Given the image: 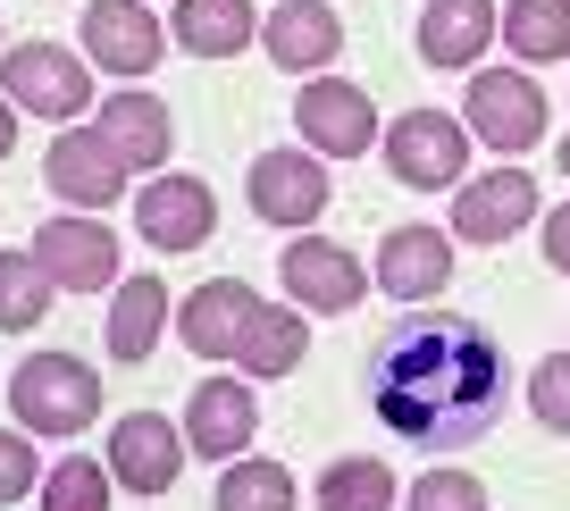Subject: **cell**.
I'll return each mask as SVG.
<instances>
[{
  "mask_svg": "<svg viewBox=\"0 0 570 511\" xmlns=\"http://www.w3.org/2000/svg\"><path fill=\"white\" fill-rule=\"evenodd\" d=\"M503 344L487 335V318H394L370 353V411L411 444V453L445 461L462 444H479L503 420Z\"/></svg>",
  "mask_w": 570,
  "mask_h": 511,
  "instance_id": "obj_1",
  "label": "cell"
},
{
  "mask_svg": "<svg viewBox=\"0 0 570 511\" xmlns=\"http://www.w3.org/2000/svg\"><path fill=\"white\" fill-rule=\"evenodd\" d=\"M9 411H18V428H35V436H85V428L101 420V377L76 353H35L9 377Z\"/></svg>",
  "mask_w": 570,
  "mask_h": 511,
  "instance_id": "obj_2",
  "label": "cell"
},
{
  "mask_svg": "<svg viewBox=\"0 0 570 511\" xmlns=\"http://www.w3.org/2000/svg\"><path fill=\"white\" fill-rule=\"evenodd\" d=\"M0 101L9 109H35V118L51 126H76L92 109V59L59 51V42H18V51L0 59Z\"/></svg>",
  "mask_w": 570,
  "mask_h": 511,
  "instance_id": "obj_3",
  "label": "cell"
},
{
  "mask_svg": "<svg viewBox=\"0 0 570 511\" xmlns=\"http://www.w3.org/2000/svg\"><path fill=\"white\" fill-rule=\"evenodd\" d=\"M462 126L487 143V151H529L546 143V92H537L529 68H479L470 76V101H462Z\"/></svg>",
  "mask_w": 570,
  "mask_h": 511,
  "instance_id": "obj_4",
  "label": "cell"
},
{
  "mask_svg": "<svg viewBox=\"0 0 570 511\" xmlns=\"http://www.w3.org/2000/svg\"><path fill=\"white\" fill-rule=\"evenodd\" d=\"M386 168L411 194H445L470 168V126L445 118V109H403V118L386 126Z\"/></svg>",
  "mask_w": 570,
  "mask_h": 511,
  "instance_id": "obj_5",
  "label": "cell"
},
{
  "mask_svg": "<svg viewBox=\"0 0 570 511\" xmlns=\"http://www.w3.org/2000/svg\"><path fill=\"white\" fill-rule=\"evenodd\" d=\"M277 285H285L294 311L336 318V311H353V302L370 294V261L344 252V244H327V235H294V244L277 252Z\"/></svg>",
  "mask_w": 570,
  "mask_h": 511,
  "instance_id": "obj_6",
  "label": "cell"
},
{
  "mask_svg": "<svg viewBox=\"0 0 570 511\" xmlns=\"http://www.w3.org/2000/svg\"><path fill=\"white\" fill-rule=\"evenodd\" d=\"M35 261H42V277L59 285V294H118V235L101 227L92 210H68V218H42V235H35Z\"/></svg>",
  "mask_w": 570,
  "mask_h": 511,
  "instance_id": "obj_7",
  "label": "cell"
},
{
  "mask_svg": "<svg viewBox=\"0 0 570 511\" xmlns=\"http://www.w3.org/2000/svg\"><path fill=\"white\" fill-rule=\"evenodd\" d=\"M244 194H252V210H261L268 227L311 235V218L336 202V185H327L320 151H261V159H252V177H244Z\"/></svg>",
  "mask_w": 570,
  "mask_h": 511,
  "instance_id": "obj_8",
  "label": "cell"
},
{
  "mask_svg": "<svg viewBox=\"0 0 570 511\" xmlns=\"http://www.w3.org/2000/svg\"><path fill=\"white\" fill-rule=\"evenodd\" d=\"M185 428L177 420H160V411H126L118 428H109V478H118L126 494H168L177 487V470H185Z\"/></svg>",
  "mask_w": 570,
  "mask_h": 511,
  "instance_id": "obj_9",
  "label": "cell"
},
{
  "mask_svg": "<svg viewBox=\"0 0 570 511\" xmlns=\"http://www.w3.org/2000/svg\"><path fill=\"white\" fill-rule=\"evenodd\" d=\"M294 126H303V151H320V159H361L377 143L370 92L344 85V76H311L303 101H294Z\"/></svg>",
  "mask_w": 570,
  "mask_h": 511,
  "instance_id": "obj_10",
  "label": "cell"
},
{
  "mask_svg": "<svg viewBox=\"0 0 570 511\" xmlns=\"http://www.w3.org/2000/svg\"><path fill=\"white\" fill-rule=\"evenodd\" d=\"M135 227H142V244L151 252H202L218 235V194L202 177H151L135 194Z\"/></svg>",
  "mask_w": 570,
  "mask_h": 511,
  "instance_id": "obj_11",
  "label": "cell"
},
{
  "mask_svg": "<svg viewBox=\"0 0 570 511\" xmlns=\"http://www.w3.org/2000/svg\"><path fill=\"white\" fill-rule=\"evenodd\" d=\"M168 51V26L142 0H85V59L109 76H151Z\"/></svg>",
  "mask_w": 570,
  "mask_h": 511,
  "instance_id": "obj_12",
  "label": "cell"
},
{
  "mask_svg": "<svg viewBox=\"0 0 570 511\" xmlns=\"http://www.w3.org/2000/svg\"><path fill=\"white\" fill-rule=\"evenodd\" d=\"M252 318H261V294L244 277H210L177 302V335H185V353H202V361H235Z\"/></svg>",
  "mask_w": 570,
  "mask_h": 511,
  "instance_id": "obj_13",
  "label": "cell"
},
{
  "mask_svg": "<svg viewBox=\"0 0 570 511\" xmlns=\"http://www.w3.org/2000/svg\"><path fill=\"white\" fill-rule=\"evenodd\" d=\"M92 135L118 151V168L126 177H160L168 168V151H177V118H168V101L160 92H109V109L92 118Z\"/></svg>",
  "mask_w": 570,
  "mask_h": 511,
  "instance_id": "obj_14",
  "label": "cell"
},
{
  "mask_svg": "<svg viewBox=\"0 0 570 511\" xmlns=\"http://www.w3.org/2000/svg\"><path fill=\"white\" fill-rule=\"evenodd\" d=\"M529 218H537V177H520V168H487L453 194V235L462 244H512Z\"/></svg>",
  "mask_w": 570,
  "mask_h": 511,
  "instance_id": "obj_15",
  "label": "cell"
},
{
  "mask_svg": "<svg viewBox=\"0 0 570 511\" xmlns=\"http://www.w3.org/2000/svg\"><path fill=\"white\" fill-rule=\"evenodd\" d=\"M252 428H261V403L244 394V377H202L194 403H185V444L202 461H244Z\"/></svg>",
  "mask_w": 570,
  "mask_h": 511,
  "instance_id": "obj_16",
  "label": "cell"
},
{
  "mask_svg": "<svg viewBox=\"0 0 570 511\" xmlns=\"http://www.w3.org/2000/svg\"><path fill=\"white\" fill-rule=\"evenodd\" d=\"M261 42H268V59H277L285 76H327V59L344 51V18L327 0H285V9L261 18Z\"/></svg>",
  "mask_w": 570,
  "mask_h": 511,
  "instance_id": "obj_17",
  "label": "cell"
},
{
  "mask_svg": "<svg viewBox=\"0 0 570 511\" xmlns=\"http://www.w3.org/2000/svg\"><path fill=\"white\" fill-rule=\"evenodd\" d=\"M51 194L68 202V210H109V202L126 194L118 151H109L92 126H59V143H51Z\"/></svg>",
  "mask_w": 570,
  "mask_h": 511,
  "instance_id": "obj_18",
  "label": "cell"
},
{
  "mask_svg": "<svg viewBox=\"0 0 570 511\" xmlns=\"http://www.w3.org/2000/svg\"><path fill=\"white\" fill-rule=\"evenodd\" d=\"M453 285V235L445 227H394L377 244V294L394 302H428Z\"/></svg>",
  "mask_w": 570,
  "mask_h": 511,
  "instance_id": "obj_19",
  "label": "cell"
},
{
  "mask_svg": "<svg viewBox=\"0 0 570 511\" xmlns=\"http://www.w3.org/2000/svg\"><path fill=\"white\" fill-rule=\"evenodd\" d=\"M495 35H503L495 0H428L420 9V59L428 68H479Z\"/></svg>",
  "mask_w": 570,
  "mask_h": 511,
  "instance_id": "obj_20",
  "label": "cell"
},
{
  "mask_svg": "<svg viewBox=\"0 0 570 511\" xmlns=\"http://www.w3.org/2000/svg\"><path fill=\"white\" fill-rule=\"evenodd\" d=\"M160 327H168V285L160 277H118V294H109V361H151L160 353Z\"/></svg>",
  "mask_w": 570,
  "mask_h": 511,
  "instance_id": "obj_21",
  "label": "cell"
},
{
  "mask_svg": "<svg viewBox=\"0 0 570 511\" xmlns=\"http://www.w3.org/2000/svg\"><path fill=\"white\" fill-rule=\"evenodd\" d=\"M252 35H261L252 0H177V51L194 59H244Z\"/></svg>",
  "mask_w": 570,
  "mask_h": 511,
  "instance_id": "obj_22",
  "label": "cell"
},
{
  "mask_svg": "<svg viewBox=\"0 0 570 511\" xmlns=\"http://www.w3.org/2000/svg\"><path fill=\"white\" fill-rule=\"evenodd\" d=\"M303 344H311V318L294 302H261V318L244 327V377H294L303 370Z\"/></svg>",
  "mask_w": 570,
  "mask_h": 511,
  "instance_id": "obj_23",
  "label": "cell"
},
{
  "mask_svg": "<svg viewBox=\"0 0 570 511\" xmlns=\"http://www.w3.org/2000/svg\"><path fill=\"white\" fill-rule=\"evenodd\" d=\"M311 494H320V511H394V470L370 461V453H344V461L320 470Z\"/></svg>",
  "mask_w": 570,
  "mask_h": 511,
  "instance_id": "obj_24",
  "label": "cell"
},
{
  "mask_svg": "<svg viewBox=\"0 0 570 511\" xmlns=\"http://www.w3.org/2000/svg\"><path fill=\"white\" fill-rule=\"evenodd\" d=\"M218 511H294V470L285 461H227L218 470V494H210Z\"/></svg>",
  "mask_w": 570,
  "mask_h": 511,
  "instance_id": "obj_25",
  "label": "cell"
},
{
  "mask_svg": "<svg viewBox=\"0 0 570 511\" xmlns=\"http://www.w3.org/2000/svg\"><path fill=\"white\" fill-rule=\"evenodd\" d=\"M503 35H512V59H570V0H512Z\"/></svg>",
  "mask_w": 570,
  "mask_h": 511,
  "instance_id": "obj_26",
  "label": "cell"
},
{
  "mask_svg": "<svg viewBox=\"0 0 570 511\" xmlns=\"http://www.w3.org/2000/svg\"><path fill=\"white\" fill-rule=\"evenodd\" d=\"M51 294H59V285L42 277L35 252H0V327H42Z\"/></svg>",
  "mask_w": 570,
  "mask_h": 511,
  "instance_id": "obj_27",
  "label": "cell"
},
{
  "mask_svg": "<svg viewBox=\"0 0 570 511\" xmlns=\"http://www.w3.org/2000/svg\"><path fill=\"white\" fill-rule=\"evenodd\" d=\"M109 461H92V453H68V461H51V478H42V511H109Z\"/></svg>",
  "mask_w": 570,
  "mask_h": 511,
  "instance_id": "obj_28",
  "label": "cell"
},
{
  "mask_svg": "<svg viewBox=\"0 0 570 511\" xmlns=\"http://www.w3.org/2000/svg\"><path fill=\"white\" fill-rule=\"evenodd\" d=\"M411 511H487V487L470 470H453V461H436L428 478H411V494H403Z\"/></svg>",
  "mask_w": 570,
  "mask_h": 511,
  "instance_id": "obj_29",
  "label": "cell"
},
{
  "mask_svg": "<svg viewBox=\"0 0 570 511\" xmlns=\"http://www.w3.org/2000/svg\"><path fill=\"white\" fill-rule=\"evenodd\" d=\"M529 411H537V428L570 436V353H546L529 370Z\"/></svg>",
  "mask_w": 570,
  "mask_h": 511,
  "instance_id": "obj_30",
  "label": "cell"
},
{
  "mask_svg": "<svg viewBox=\"0 0 570 511\" xmlns=\"http://www.w3.org/2000/svg\"><path fill=\"white\" fill-rule=\"evenodd\" d=\"M35 478H42L35 444H26L18 428H0V503H26V494H35Z\"/></svg>",
  "mask_w": 570,
  "mask_h": 511,
  "instance_id": "obj_31",
  "label": "cell"
},
{
  "mask_svg": "<svg viewBox=\"0 0 570 511\" xmlns=\"http://www.w3.org/2000/svg\"><path fill=\"white\" fill-rule=\"evenodd\" d=\"M537 235H546V261L570 277V202H562V210H546V218H537Z\"/></svg>",
  "mask_w": 570,
  "mask_h": 511,
  "instance_id": "obj_32",
  "label": "cell"
},
{
  "mask_svg": "<svg viewBox=\"0 0 570 511\" xmlns=\"http://www.w3.org/2000/svg\"><path fill=\"white\" fill-rule=\"evenodd\" d=\"M9 151H18V109L0 101V159H9Z\"/></svg>",
  "mask_w": 570,
  "mask_h": 511,
  "instance_id": "obj_33",
  "label": "cell"
},
{
  "mask_svg": "<svg viewBox=\"0 0 570 511\" xmlns=\"http://www.w3.org/2000/svg\"><path fill=\"white\" fill-rule=\"evenodd\" d=\"M562 177H570V143H562Z\"/></svg>",
  "mask_w": 570,
  "mask_h": 511,
  "instance_id": "obj_34",
  "label": "cell"
}]
</instances>
